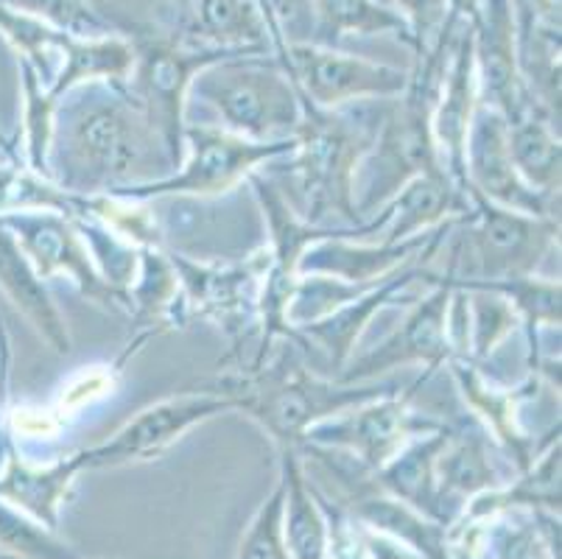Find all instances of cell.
Returning a JSON list of instances; mask_svg holds the SVG:
<instances>
[{"label":"cell","instance_id":"obj_1","mask_svg":"<svg viewBox=\"0 0 562 559\" xmlns=\"http://www.w3.org/2000/svg\"><path fill=\"white\" fill-rule=\"evenodd\" d=\"M171 163L126 81H95L65 92L54 112L50 182L93 197L151 182Z\"/></svg>","mask_w":562,"mask_h":559},{"label":"cell","instance_id":"obj_2","mask_svg":"<svg viewBox=\"0 0 562 559\" xmlns=\"http://www.w3.org/2000/svg\"><path fill=\"white\" fill-rule=\"evenodd\" d=\"M303 101V123L289 154L285 177L274 179L291 208L314 227L361 224L352 204V185L364 154L378 135L392 99L359 101L339 110H319Z\"/></svg>","mask_w":562,"mask_h":559},{"label":"cell","instance_id":"obj_3","mask_svg":"<svg viewBox=\"0 0 562 559\" xmlns=\"http://www.w3.org/2000/svg\"><path fill=\"white\" fill-rule=\"evenodd\" d=\"M397 389L401 383L386 378L367 383L322 378L303 361H294L289 347L274 361L229 372L218 383V392L233 400L235 412L255 420L278 448H300L319 423Z\"/></svg>","mask_w":562,"mask_h":559},{"label":"cell","instance_id":"obj_4","mask_svg":"<svg viewBox=\"0 0 562 559\" xmlns=\"http://www.w3.org/2000/svg\"><path fill=\"white\" fill-rule=\"evenodd\" d=\"M457 31L442 40L431 54L417 59L406 92L392 99L386 107L375 141L364 154V160L356 171V185H352V204H356L361 222L378 213L412 179L448 174L439 160L431 115L448 59H451Z\"/></svg>","mask_w":562,"mask_h":559},{"label":"cell","instance_id":"obj_5","mask_svg":"<svg viewBox=\"0 0 562 559\" xmlns=\"http://www.w3.org/2000/svg\"><path fill=\"white\" fill-rule=\"evenodd\" d=\"M191 99L204 101L224 130L247 141H294L303 123V101L274 54H233L202 70Z\"/></svg>","mask_w":562,"mask_h":559},{"label":"cell","instance_id":"obj_6","mask_svg":"<svg viewBox=\"0 0 562 559\" xmlns=\"http://www.w3.org/2000/svg\"><path fill=\"white\" fill-rule=\"evenodd\" d=\"M130 40L135 48V65H132L126 87L162 141L171 171H177L186 154V112L193 79L213 62L227 59L233 54H249V51L213 48L193 37L191 31L177 34V31H160L151 25L135 29Z\"/></svg>","mask_w":562,"mask_h":559},{"label":"cell","instance_id":"obj_7","mask_svg":"<svg viewBox=\"0 0 562 559\" xmlns=\"http://www.w3.org/2000/svg\"><path fill=\"white\" fill-rule=\"evenodd\" d=\"M468 193V213L459 215V233L442 269V280H504L538 275L546 255L560 244V215H529L498 208L479 193Z\"/></svg>","mask_w":562,"mask_h":559},{"label":"cell","instance_id":"obj_8","mask_svg":"<svg viewBox=\"0 0 562 559\" xmlns=\"http://www.w3.org/2000/svg\"><path fill=\"white\" fill-rule=\"evenodd\" d=\"M258 3L263 9L266 25H269L274 56L308 104L319 107V110H339V107L359 104V101L397 99L406 92L412 70L345 54V51L328 48V45L291 43L269 3L266 0H258Z\"/></svg>","mask_w":562,"mask_h":559},{"label":"cell","instance_id":"obj_9","mask_svg":"<svg viewBox=\"0 0 562 559\" xmlns=\"http://www.w3.org/2000/svg\"><path fill=\"white\" fill-rule=\"evenodd\" d=\"M291 152H294V141L258 143L233 135L224 126L186 123V154L177 171L112 193L137 199V202L166 197H218V193L233 191L249 174L260 171V166L283 160Z\"/></svg>","mask_w":562,"mask_h":559},{"label":"cell","instance_id":"obj_10","mask_svg":"<svg viewBox=\"0 0 562 559\" xmlns=\"http://www.w3.org/2000/svg\"><path fill=\"white\" fill-rule=\"evenodd\" d=\"M168 258L180 286L177 314L182 322L191 316L213 322L233 342L258 327L260 289L269 269L266 246L241 264H202L177 253H168Z\"/></svg>","mask_w":562,"mask_h":559},{"label":"cell","instance_id":"obj_11","mask_svg":"<svg viewBox=\"0 0 562 559\" xmlns=\"http://www.w3.org/2000/svg\"><path fill=\"white\" fill-rule=\"evenodd\" d=\"M426 381L428 376H423L412 387H401L397 392L367 400L339 417L325 420L311 431L303 445L339 450L352 461H359L367 473H375L392 456L401 454L414 437L442 428L439 420H428L412 412L414 389H420Z\"/></svg>","mask_w":562,"mask_h":559},{"label":"cell","instance_id":"obj_12","mask_svg":"<svg viewBox=\"0 0 562 559\" xmlns=\"http://www.w3.org/2000/svg\"><path fill=\"white\" fill-rule=\"evenodd\" d=\"M0 227L9 230L29 264L43 280L68 277L70 283L90 302L104 311L130 314V297L101 277L85 241L76 233L68 215L56 208H23L0 213Z\"/></svg>","mask_w":562,"mask_h":559},{"label":"cell","instance_id":"obj_13","mask_svg":"<svg viewBox=\"0 0 562 559\" xmlns=\"http://www.w3.org/2000/svg\"><path fill=\"white\" fill-rule=\"evenodd\" d=\"M227 412H235V403L218 389L216 392L173 394V398L137 412L104 443L76 450V459L81 465V473L160 459L171 445L186 437L188 431Z\"/></svg>","mask_w":562,"mask_h":559},{"label":"cell","instance_id":"obj_14","mask_svg":"<svg viewBox=\"0 0 562 559\" xmlns=\"http://www.w3.org/2000/svg\"><path fill=\"white\" fill-rule=\"evenodd\" d=\"M426 286L428 294L420 300H412L406 320L383 338L381 345L361 353V356H352L334 381H381L397 367H408V364L426 367V376L431 378L442 364L451 361L453 347L451 336H448V305H451L453 289L439 283L434 277V266L426 277Z\"/></svg>","mask_w":562,"mask_h":559},{"label":"cell","instance_id":"obj_15","mask_svg":"<svg viewBox=\"0 0 562 559\" xmlns=\"http://www.w3.org/2000/svg\"><path fill=\"white\" fill-rule=\"evenodd\" d=\"M457 219H451V222L442 227V233L428 244V249L417 260L406 264L403 269L392 271L390 277H383L381 283L361 291L356 300L345 302V305H339L336 311H330L328 316L308 322V325L291 327V345L303 347V350L316 347V350L325 356L328 367L334 369V378L339 376L341 369H345V364L356 356V345H359L361 333L370 325L372 316H375L378 311H383L386 305H392V302H401V297L406 294L414 283H426L428 271H431L434 266V258H437V253L442 249L448 235H451Z\"/></svg>","mask_w":562,"mask_h":559},{"label":"cell","instance_id":"obj_16","mask_svg":"<svg viewBox=\"0 0 562 559\" xmlns=\"http://www.w3.org/2000/svg\"><path fill=\"white\" fill-rule=\"evenodd\" d=\"M464 191L518 213L557 215V199L540 197L520 179L509 154L507 123L487 104H479L464 141Z\"/></svg>","mask_w":562,"mask_h":559},{"label":"cell","instance_id":"obj_17","mask_svg":"<svg viewBox=\"0 0 562 559\" xmlns=\"http://www.w3.org/2000/svg\"><path fill=\"white\" fill-rule=\"evenodd\" d=\"M451 376L462 392L464 403L473 412V420L487 431L501 454L515 465V473H524L531 461L538 459L546 448L560 443V431L549 434L546 439L529 437L520 425V406L524 400L538 394L540 376H531L520 389H501L482 376L476 361L470 358H451L448 361Z\"/></svg>","mask_w":562,"mask_h":559},{"label":"cell","instance_id":"obj_18","mask_svg":"<svg viewBox=\"0 0 562 559\" xmlns=\"http://www.w3.org/2000/svg\"><path fill=\"white\" fill-rule=\"evenodd\" d=\"M457 219V215H453ZM451 222V219H448ZM448 222L417 238L401 241V244H386V241H356L352 227H345L341 233L319 238L308 246L300 258V275H319L339 280V283L356 286V289H370L381 283L383 277L392 271L403 269L406 264L420 258L434 238L442 233Z\"/></svg>","mask_w":562,"mask_h":559},{"label":"cell","instance_id":"obj_19","mask_svg":"<svg viewBox=\"0 0 562 559\" xmlns=\"http://www.w3.org/2000/svg\"><path fill=\"white\" fill-rule=\"evenodd\" d=\"M470 31L476 54L479 99L501 112L504 121H513L538 99L531 96L520 74L518 34L509 0H484L482 18L470 25Z\"/></svg>","mask_w":562,"mask_h":559},{"label":"cell","instance_id":"obj_20","mask_svg":"<svg viewBox=\"0 0 562 559\" xmlns=\"http://www.w3.org/2000/svg\"><path fill=\"white\" fill-rule=\"evenodd\" d=\"M468 193L453 182L448 174L439 177H417L383 204L378 213L364 219L352 227L356 241H386V244H401V241L417 238L428 230L439 227L453 215L468 213Z\"/></svg>","mask_w":562,"mask_h":559},{"label":"cell","instance_id":"obj_21","mask_svg":"<svg viewBox=\"0 0 562 559\" xmlns=\"http://www.w3.org/2000/svg\"><path fill=\"white\" fill-rule=\"evenodd\" d=\"M479 104V76L476 54H473V31L462 25L453 40L451 59H448L446 76L439 85L437 104L431 115V132L437 141L439 160L446 166L448 177L464 191V141L473 123Z\"/></svg>","mask_w":562,"mask_h":559},{"label":"cell","instance_id":"obj_22","mask_svg":"<svg viewBox=\"0 0 562 559\" xmlns=\"http://www.w3.org/2000/svg\"><path fill=\"white\" fill-rule=\"evenodd\" d=\"M498 448V445H495ZM439 510L451 526V506H464L484 492L507 484L493 459V437L473 420L470 425H451V437L437 456Z\"/></svg>","mask_w":562,"mask_h":559},{"label":"cell","instance_id":"obj_23","mask_svg":"<svg viewBox=\"0 0 562 559\" xmlns=\"http://www.w3.org/2000/svg\"><path fill=\"white\" fill-rule=\"evenodd\" d=\"M76 476H81L76 454L63 456L43 468L23 459L9 439L3 450V468H0V501L18 506L20 512L32 515L48 529H56L59 510L74 490Z\"/></svg>","mask_w":562,"mask_h":559},{"label":"cell","instance_id":"obj_24","mask_svg":"<svg viewBox=\"0 0 562 559\" xmlns=\"http://www.w3.org/2000/svg\"><path fill=\"white\" fill-rule=\"evenodd\" d=\"M0 289L7 291L12 305L29 320V325L48 342L50 350L59 356H68L74 350L68 322L56 308L48 286L29 264L12 233L3 227H0Z\"/></svg>","mask_w":562,"mask_h":559},{"label":"cell","instance_id":"obj_25","mask_svg":"<svg viewBox=\"0 0 562 559\" xmlns=\"http://www.w3.org/2000/svg\"><path fill=\"white\" fill-rule=\"evenodd\" d=\"M448 437H451V425L442 423V428L414 437L401 454L392 456L381 470L372 473V484L383 490L392 499L403 501L412 510L423 512L431 521L448 526L446 515L439 510L437 499V456L446 448Z\"/></svg>","mask_w":562,"mask_h":559},{"label":"cell","instance_id":"obj_26","mask_svg":"<svg viewBox=\"0 0 562 559\" xmlns=\"http://www.w3.org/2000/svg\"><path fill=\"white\" fill-rule=\"evenodd\" d=\"M504 123H507L509 154L520 179L540 197L560 202V121L538 101H531L518 118Z\"/></svg>","mask_w":562,"mask_h":559},{"label":"cell","instance_id":"obj_27","mask_svg":"<svg viewBox=\"0 0 562 559\" xmlns=\"http://www.w3.org/2000/svg\"><path fill=\"white\" fill-rule=\"evenodd\" d=\"M280 450V476L285 481L283 535L291 559H330V526L319 495L305 476L297 448Z\"/></svg>","mask_w":562,"mask_h":559},{"label":"cell","instance_id":"obj_28","mask_svg":"<svg viewBox=\"0 0 562 559\" xmlns=\"http://www.w3.org/2000/svg\"><path fill=\"white\" fill-rule=\"evenodd\" d=\"M186 14L191 18L193 37L213 48L269 54L272 37L258 0H186Z\"/></svg>","mask_w":562,"mask_h":559},{"label":"cell","instance_id":"obj_29","mask_svg":"<svg viewBox=\"0 0 562 559\" xmlns=\"http://www.w3.org/2000/svg\"><path fill=\"white\" fill-rule=\"evenodd\" d=\"M135 65V48H132L130 34L115 31L104 37H76L70 34L65 45L63 65L50 85V99H63L65 92L76 90L81 85H95V81H126Z\"/></svg>","mask_w":562,"mask_h":559},{"label":"cell","instance_id":"obj_30","mask_svg":"<svg viewBox=\"0 0 562 559\" xmlns=\"http://www.w3.org/2000/svg\"><path fill=\"white\" fill-rule=\"evenodd\" d=\"M316 14V45L336 48L345 37H375L395 34L408 43V29L401 14L383 0H308Z\"/></svg>","mask_w":562,"mask_h":559},{"label":"cell","instance_id":"obj_31","mask_svg":"<svg viewBox=\"0 0 562 559\" xmlns=\"http://www.w3.org/2000/svg\"><path fill=\"white\" fill-rule=\"evenodd\" d=\"M0 37L12 45L18 59L32 65L40 81L50 90L56 74H59V65H63L65 45L70 40L68 31L32 18V14L0 7Z\"/></svg>","mask_w":562,"mask_h":559},{"label":"cell","instance_id":"obj_32","mask_svg":"<svg viewBox=\"0 0 562 559\" xmlns=\"http://www.w3.org/2000/svg\"><path fill=\"white\" fill-rule=\"evenodd\" d=\"M20 81H23V148L25 168L50 182V141H54V112L59 101L50 99L48 87L40 81L29 62L18 59Z\"/></svg>","mask_w":562,"mask_h":559},{"label":"cell","instance_id":"obj_33","mask_svg":"<svg viewBox=\"0 0 562 559\" xmlns=\"http://www.w3.org/2000/svg\"><path fill=\"white\" fill-rule=\"evenodd\" d=\"M468 294V358L484 361L495 347L520 325L518 314L495 291H464Z\"/></svg>","mask_w":562,"mask_h":559},{"label":"cell","instance_id":"obj_34","mask_svg":"<svg viewBox=\"0 0 562 559\" xmlns=\"http://www.w3.org/2000/svg\"><path fill=\"white\" fill-rule=\"evenodd\" d=\"M0 548L12 559H81L68 543L56 540L54 529L0 501Z\"/></svg>","mask_w":562,"mask_h":559},{"label":"cell","instance_id":"obj_35","mask_svg":"<svg viewBox=\"0 0 562 559\" xmlns=\"http://www.w3.org/2000/svg\"><path fill=\"white\" fill-rule=\"evenodd\" d=\"M0 7L32 14L76 37H104L117 31L110 20L90 7V0H0Z\"/></svg>","mask_w":562,"mask_h":559},{"label":"cell","instance_id":"obj_36","mask_svg":"<svg viewBox=\"0 0 562 559\" xmlns=\"http://www.w3.org/2000/svg\"><path fill=\"white\" fill-rule=\"evenodd\" d=\"M543 510H531L529 517H509V523L495 526L490 535L495 559H554L557 521H543Z\"/></svg>","mask_w":562,"mask_h":559},{"label":"cell","instance_id":"obj_37","mask_svg":"<svg viewBox=\"0 0 562 559\" xmlns=\"http://www.w3.org/2000/svg\"><path fill=\"white\" fill-rule=\"evenodd\" d=\"M283 510H285V481L278 479V487L269 499L260 504L258 515L249 523L244 535L238 559H291L283 535Z\"/></svg>","mask_w":562,"mask_h":559},{"label":"cell","instance_id":"obj_38","mask_svg":"<svg viewBox=\"0 0 562 559\" xmlns=\"http://www.w3.org/2000/svg\"><path fill=\"white\" fill-rule=\"evenodd\" d=\"M392 9L408 29V45L417 59L431 54L442 40H448L462 25L451 20L446 0H392Z\"/></svg>","mask_w":562,"mask_h":559},{"label":"cell","instance_id":"obj_39","mask_svg":"<svg viewBox=\"0 0 562 559\" xmlns=\"http://www.w3.org/2000/svg\"><path fill=\"white\" fill-rule=\"evenodd\" d=\"M518 45L540 25H560V0H509Z\"/></svg>","mask_w":562,"mask_h":559},{"label":"cell","instance_id":"obj_40","mask_svg":"<svg viewBox=\"0 0 562 559\" xmlns=\"http://www.w3.org/2000/svg\"><path fill=\"white\" fill-rule=\"evenodd\" d=\"M448 14L451 20H457L459 25H473L479 18H482L484 0H446Z\"/></svg>","mask_w":562,"mask_h":559},{"label":"cell","instance_id":"obj_41","mask_svg":"<svg viewBox=\"0 0 562 559\" xmlns=\"http://www.w3.org/2000/svg\"><path fill=\"white\" fill-rule=\"evenodd\" d=\"M7 445H9V434H7V428H3V414H0V456H3Z\"/></svg>","mask_w":562,"mask_h":559},{"label":"cell","instance_id":"obj_42","mask_svg":"<svg viewBox=\"0 0 562 559\" xmlns=\"http://www.w3.org/2000/svg\"><path fill=\"white\" fill-rule=\"evenodd\" d=\"M177 3H180V7H182V3H186V0H177Z\"/></svg>","mask_w":562,"mask_h":559},{"label":"cell","instance_id":"obj_43","mask_svg":"<svg viewBox=\"0 0 562 559\" xmlns=\"http://www.w3.org/2000/svg\"><path fill=\"white\" fill-rule=\"evenodd\" d=\"M0 559H12V557H0Z\"/></svg>","mask_w":562,"mask_h":559}]
</instances>
